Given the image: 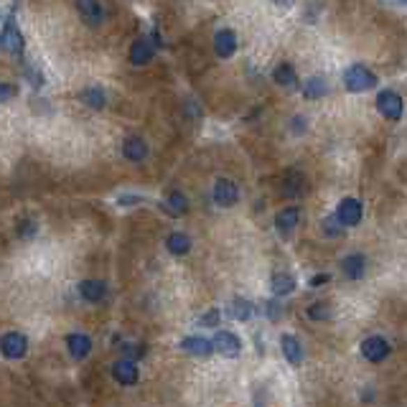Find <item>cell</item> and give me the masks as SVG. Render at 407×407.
I'll list each match as a JSON object with an SVG mask.
<instances>
[{"label": "cell", "mask_w": 407, "mask_h": 407, "mask_svg": "<svg viewBox=\"0 0 407 407\" xmlns=\"http://www.w3.org/2000/svg\"><path fill=\"white\" fill-rule=\"evenodd\" d=\"M79 99L87 107H92V110H102L104 102H107V97H104V92L99 87H87L79 92Z\"/></svg>", "instance_id": "cb8c5ba5"}, {"label": "cell", "mask_w": 407, "mask_h": 407, "mask_svg": "<svg viewBox=\"0 0 407 407\" xmlns=\"http://www.w3.org/2000/svg\"><path fill=\"white\" fill-rule=\"evenodd\" d=\"M270 288H273L275 296H290L296 290V278L288 273H275L273 280H270Z\"/></svg>", "instance_id": "7402d4cb"}, {"label": "cell", "mask_w": 407, "mask_h": 407, "mask_svg": "<svg viewBox=\"0 0 407 407\" xmlns=\"http://www.w3.org/2000/svg\"><path fill=\"white\" fill-rule=\"evenodd\" d=\"M153 56H156V44H153L150 38H138V41L130 46V61H133L135 67L150 64Z\"/></svg>", "instance_id": "8fae6325"}, {"label": "cell", "mask_w": 407, "mask_h": 407, "mask_svg": "<svg viewBox=\"0 0 407 407\" xmlns=\"http://www.w3.org/2000/svg\"><path fill=\"white\" fill-rule=\"evenodd\" d=\"M212 344H214V351H219L222 356H230V359L242 354V341H239L232 331H219L214 339H212Z\"/></svg>", "instance_id": "ba28073f"}, {"label": "cell", "mask_w": 407, "mask_h": 407, "mask_svg": "<svg viewBox=\"0 0 407 407\" xmlns=\"http://www.w3.org/2000/svg\"><path fill=\"white\" fill-rule=\"evenodd\" d=\"M67 349H69V354L81 362V359H87L89 351H92V339L84 336V333H69L67 336Z\"/></svg>", "instance_id": "e0dca14e"}, {"label": "cell", "mask_w": 407, "mask_h": 407, "mask_svg": "<svg viewBox=\"0 0 407 407\" xmlns=\"http://www.w3.org/2000/svg\"><path fill=\"white\" fill-rule=\"evenodd\" d=\"M273 79H275V84H280V87H285V89H296L298 87V74L290 64H280V67L275 69Z\"/></svg>", "instance_id": "603a6c76"}, {"label": "cell", "mask_w": 407, "mask_h": 407, "mask_svg": "<svg viewBox=\"0 0 407 407\" xmlns=\"http://www.w3.org/2000/svg\"><path fill=\"white\" fill-rule=\"evenodd\" d=\"M18 234H21V237H33V234H36V222H33V219L21 222L18 224Z\"/></svg>", "instance_id": "4dcf8cb0"}, {"label": "cell", "mask_w": 407, "mask_h": 407, "mask_svg": "<svg viewBox=\"0 0 407 407\" xmlns=\"http://www.w3.org/2000/svg\"><path fill=\"white\" fill-rule=\"evenodd\" d=\"M341 270H344L349 280H359V278H364V270H367V257L364 255H349L341 262Z\"/></svg>", "instance_id": "ac0fdd59"}, {"label": "cell", "mask_w": 407, "mask_h": 407, "mask_svg": "<svg viewBox=\"0 0 407 407\" xmlns=\"http://www.w3.org/2000/svg\"><path fill=\"white\" fill-rule=\"evenodd\" d=\"M0 354L6 356V359H23V356L29 354V339L18 331H8L0 336Z\"/></svg>", "instance_id": "277c9868"}, {"label": "cell", "mask_w": 407, "mask_h": 407, "mask_svg": "<svg viewBox=\"0 0 407 407\" xmlns=\"http://www.w3.org/2000/svg\"><path fill=\"white\" fill-rule=\"evenodd\" d=\"M13 95H15V89L10 87V84H0V102H6V99H10Z\"/></svg>", "instance_id": "836d02e7"}, {"label": "cell", "mask_w": 407, "mask_h": 407, "mask_svg": "<svg viewBox=\"0 0 407 407\" xmlns=\"http://www.w3.org/2000/svg\"><path fill=\"white\" fill-rule=\"evenodd\" d=\"M377 110L385 120L397 122V120H402L405 104H402V97L397 95V92H392V89H382V92L377 95Z\"/></svg>", "instance_id": "7a4b0ae2"}, {"label": "cell", "mask_w": 407, "mask_h": 407, "mask_svg": "<svg viewBox=\"0 0 407 407\" xmlns=\"http://www.w3.org/2000/svg\"><path fill=\"white\" fill-rule=\"evenodd\" d=\"M214 201L216 207H234L239 201V189L234 186V181H230V178H219L214 184Z\"/></svg>", "instance_id": "52a82bcc"}, {"label": "cell", "mask_w": 407, "mask_h": 407, "mask_svg": "<svg viewBox=\"0 0 407 407\" xmlns=\"http://www.w3.org/2000/svg\"><path fill=\"white\" fill-rule=\"evenodd\" d=\"M267 313H270V319H273V321H278L282 316L280 305H278V303H267Z\"/></svg>", "instance_id": "e575fe53"}, {"label": "cell", "mask_w": 407, "mask_h": 407, "mask_svg": "<svg viewBox=\"0 0 407 407\" xmlns=\"http://www.w3.org/2000/svg\"><path fill=\"white\" fill-rule=\"evenodd\" d=\"M275 6H280V8H290L293 6V0H273Z\"/></svg>", "instance_id": "74e56055"}, {"label": "cell", "mask_w": 407, "mask_h": 407, "mask_svg": "<svg viewBox=\"0 0 407 407\" xmlns=\"http://www.w3.org/2000/svg\"><path fill=\"white\" fill-rule=\"evenodd\" d=\"M336 219L344 227H356L362 222V201L359 199H344L336 209Z\"/></svg>", "instance_id": "9c48e42d"}, {"label": "cell", "mask_w": 407, "mask_h": 407, "mask_svg": "<svg viewBox=\"0 0 407 407\" xmlns=\"http://www.w3.org/2000/svg\"><path fill=\"white\" fill-rule=\"evenodd\" d=\"M143 196H133V193H125V196H120L118 199V204L120 207H130V204H143Z\"/></svg>", "instance_id": "d6a6232c"}, {"label": "cell", "mask_w": 407, "mask_h": 407, "mask_svg": "<svg viewBox=\"0 0 407 407\" xmlns=\"http://www.w3.org/2000/svg\"><path fill=\"white\" fill-rule=\"evenodd\" d=\"M303 176L298 173V170H290V173H285V189L282 191L288 193V196H298V193H303Z\"/></svg>", "instance_id": "4316f807"}, {"label": "cell", "mask_w": 407, "mask_h": 407, "mask_svg": "<svg viewBox=\"0 0 407 407\" xmlns=\"http://www.w3.org/2000/svg\"><path fill=\"white\" fill-rule=\"evenodd\" d=\"M186 209H189V201L181 191H170L168 201H163L161 204V212H166L168 216H184Z\"/></svg>", "instance_id": "ffe728a7"}, {"label": "cell", "mask_w": 407, "mask_h": 407, "mask_svg": "<svg viewBox=\"0 0 407 407\" xmlns=\"http://www.w3.org/2000/svg\"><path fill=\"white\" fill-rule=\"evenodd\" d=\"M344 87L349 92H367V89H374L377 87V74L369 72V69L364 67V64H354V67H349L344 72Z\"/></svg>", "instance_id": "6da1fadb"}, {"label": "cell", "mask_w": 407, "mask_h": 407, "mask_svg": "<svg viewBox=\"0 0 407 407\" xmlns=\"http://www.w3.org/2000/svg\"><path fill=\"white\" fill-rule=\"evenodd\" d=\"M230 316L234 321L247 324V321L255 316V305H252V301H247V298H234V301L230 303Z\"/></svg>", "instance_id": "44dd1931"}, {"label": "cell", "mask_w": 407, "mask_h": 407, "mask_svg": "<svg viewBox=\"0 0 407 407\" xmlns=\"http://www.w3.org/2000/svg\"><path fill=\"white\" fill-rule=\"evenodd\" d=\"M328 280H331V275H316V278L311 280V285L313 288H319V285H326Z\"/></svg>", "instance_id": "8d00e7d4"}, {"label": "cell", "mask_w": 407, "mask_h": 407, "mask_svg": "<svg viewBox=\"0 0 407 407\" xmlns=\"http://www.w3.org/2000/svg\"><path fill=\"white\" fill-rule=\"evenodd\" d=\"M390 341L382 339V336H369V339L362 341V354L364 359H369V362H385L387 356H390Z\"/></svg>", "instance_id": "8992f818"}, {"label": "cell", "mask_w": 407, "mask_h": 407, "mask_svg": "<svg viewBox=\"0 0 407 407\" xmlns=\"http://www.w3.org/2000/svg\"><path fill=\"white\" fill-rule=\"evenodd\" d=\"M107 293V285L102 280H81L79 282V296L89 303H99Z\"/></svg>", "instance_id": "d6986e66"}, {"label": "cell", "mask_w": 407, "mask_h": 407, "mask_svg": "<svg viewBox=\"0 0 407 407\" xmlns=\"http://www.w3.org/2000/svg\"><path fill=\"white\" fill-rule=\"evenodd\" d=\"M122 156L133 163L145 161V158H148V143L143 141V138H138V135L125 138V143H122Z\"/></svg>", "instance_id": "2e32d148"}, {"label": "cell", "mask_w": 407, "mask_h": 407, "mask_svg": "<svg viewBox=\"0 0 407 407\" xmlns=\"http://www.w3.org/2000/svg\"><path fill=\"white\" fill-rule=\"evenodd\" d=\"M326 92H328V84H326L324 77H311L303 87L305 99H321V97H326Z\"/></svg>", "instance_id": "d4e9b609"}, {"label": "cell", "mask_w": 407, "mask_h": 407, "mask_svg": "<svg viewBox=\"0 0 407 407\" xmlns=\"http://www.w3.org/2000/svg\"><path fill=\"white\" fill-rule=\"evenodd\" d=\"M0 49L13 56H21L23 54V33L18 29L13 15H8L6 23H3V31H0Z\"/></svg>", "instance_id": "3957f363"}, {"label": "cell", "mask_w": 407, "mask_h": 407, "mask_svg": "<svg viewBox=\"0 0 407 407\" xmlns=\"http://www.w3.org/2000/svg\"><path fill=\"white\" fill-rule=\"evenodd\" d=\"M298 219H301V212H298L296 207L282 209V212H278V216H275V230L280 232V237H290L293 230L298 227Z\"/></svg>", "instance_id": "9a60e30c"}, {"label": "cell", "mask_w": 407, "mask_h": 407, "mask_svg": "<svg viewBox=\"0 0 407 407\" xmlns=\"http://www.w3.org/2000/svg\"><path fill=\"white\" fill-rule=\"evenodd\" d=\"M293 133H298V135L305 133V120L303 118H296V120H293Z\"/></svg>", "instance_id": "d590c367"}, {"label": "cell", "mask_w": 407, "mask_h": 407, "mask_svg": "<svg viewBox=\"0 0 407 407\" xmlns=\"http://www.w3.org/2000/svg\"><path fill=\"white\" fill-rule=\"evenodd\" d=\"M280 349H282V356L288 359V364L293 367H301L303 364V344L296 339V336H290V333H282L280 336Z\"/></svg>", "instance_id": "4fadbf2b"}, {"label": "cell", "mask_w": 407, "mask_h": 407, "mask_svg": "<svg viewBox=\"0 0 407 407\" xmlns=\"http://www.w3.org/2000/svg\"><path fill=\"white\" fill-rule=\"evenodd\" d=\"M181 349H184L186 354L201 356V359H207V356L214 354V344L209 339H204V336H186V339L181 341Z\"/></svg>", "instance_id": "5bb4252c"}, {"label": "cell", "mask_w": 407, "mask_h": 407, "mask_svg": "<svg viewBox=\"0 0 407 407\" xmlns=\"http://www.w3.org/2000/svg\"><path fill=\"white\" fill-rule=\"evenodd\" d=\"M122 349H127V359H138V356H145V346H135V344H125Z\"/></svg>", "instance_id": "1f68e13d"}, {"label": "cell", "mask_w": 407, "mask_h": 407, "mask_svg": "<svg viewBox=\"0 0 407 407\" xmlns=\"http://www.w3.org/2000/svg\"><path fill=\"white\" fill-rule=\"evenodd\" d=\"M214 51L219 59H232L234 51H237V33L232 29H222L216 31L214 36Z\"/></svg>", "instance_id": "30bf717a"}, {"label": "cell", "mask_w": 407, "mask_h": 407, "mask_svg": "<svg viewBox=\"0 0 407 407\" xmlns=\"http://www.w3.org/2000/svg\"><path fill=\"white\" fill-rule=\"evenodd\" d=\"M166 247H168L170 255H189V250H191V239L186 237L184 232H173L168 237V242H166Z\"/></svg>", "instance_id": "484cf974"}, {"label": "cell", "mask_w": 407, "mask_h": 407, "mask_svg": "<svg viewBox=\"0 0 407 407\" xmlns=\"http://www.w3.org/2000/svg\"><path fill=\"white\" fill-rule=\"evenodd\" d=\"M324 232L328 237H341V234L346 232V227H344L336 216H328V219H324Z\"/></svg>", "instance_id": "f1b7e54d"}, {"label": "cell", "mask_w": 407, "mask_h": 407, "mask_svg": "<svg viewBox=\"0 0 407 407\" xmlns=\"http://www.w3.org/2000/svg\"><path fill=\"white\" fill-rule=\"evenodd\" d=\"M112 377H115V382L122 387H133L135 382H138V377H141V372H138V364H135V359H118V362L112 364Z\"/></svg>", "instance_id": "5b68a950"}, {"label": "cell", "mask_w": 407, "mask_h": 407, "mask_svg": "<svg viewBox=\"0 0 407 407\" xmlns=\"http://www.w3.org/2000/svg\"><path fill=\"white\" fill-rule=\"evenodd\" d=\"M387 3H394V6H405L407 0H387Z\"/></svg>", "instance_id": "f35d334b"}, {"label": "cell", "mask_w": 407, "mask_h": 407, "mask_svg": "<svg viewBox=\"0 0 407 407\" xmlns=\"http://www.w3.org/2000/svg\"><path fill=\"white\" fill-rule=\"evenodd\" d=\"M333 316L331 305L328 303H313L308 305V319L311 321H328Z\"/></svg>", "instance_id": "83f0119b"}, {"label": "cell", "mask_w": 407, "mask_h": 407, "mask_svg": "<svg viewBox=\"0 0 407 407\" xmlns=\"http://www.w3.org/2000/svg\"><path fill=\"white\" fill-rule=\"evenodd\" d=\"M219 319H222L219 308H209V311L199 319V324L201 326H209V328H214V326H219Z\"/></svg>", "instance_id": "f546056e"}, {"label": "cell", "mask_w": 407, "mask_h": 407, "mask_svg": "<svg viewBox=\"0 0 407 407\" xmlns=\"http://www.w3.org/2000/svg\"><path fill=\"white\" fill-rule=\"evenodd\" d=\"M77 10H79L81 21L87 23V26H92V29H97L104 18V10L99 6V0H77Z\"/></svg>", "instance_id": "7c38bea8"}]
</instances>
